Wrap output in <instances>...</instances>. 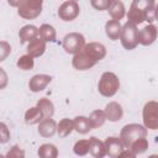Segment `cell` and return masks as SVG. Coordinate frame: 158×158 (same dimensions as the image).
I'll return each instance as SVG.
<instances>
[{
	"mask_svg": "<svg viewBox=\"0 0 158 158\" xmlns=\"http://www.w3.org/2000/svg\"><path fill=\"white\" fill-rule=\"evenodd\" d=\"M127 20L135 25H139L143 21L153 23L156 20V0H132Z\"/></svg>",
	"mask_w": 158,
	"mask_h": 158,
	"instance_id": "cell-1",
	"label": "cell"
},
{
	"mask_svg": "<svg viewBox=\"0 0 158 158\" xmlns=\"http://www.w3.org/2000/svg\"><path fill=\"white\" fill-rule=\"evenodd\" d=\"M120 89V79L112 72H104L98 83L99 93L105 98H112Z\"/></svg>",
	"mask_w": 158,
	"mask_h": 158,
	"instance_id": "cell-2",
	"label": "cell"
},
{
	"mask_svg": "<svg viewBox=\"0 0 158 158\" xmlns=\"http://www.w3.org/2000/svg\"><path fill=\"white\" fill-rule=\"evenodd\" d=\"M142 137H147V128L139 123H128L121 128L118 138L121 139L123 147L128 148L133 141Z\"/></svg>",
	"mask_w": 158,
	"mask_h": 158,
	"instance_id": "cell-3",
	"label": "cell"
},
{
	"mask_svg": "<svg viewBox=\"0 0 158 158\" xmlns=\"http://www.w3.org/2000/svg\"><path fill=\"white\" fill-rule=\"evenodd\" d=\"M118 40L121 41V44L125 49L132 51L138 46V30L137 25L127 21L122 27L120 32Z\"/></svg>",
	"mask_w": 158,
	"mask_h": 158,
	"instance_id": "cell-4",
	"label": "cell"
},
{
	"mask_svg": "<svg viewBox=\"0 0 158 158\" xmlns=\"http://www.w3.org/2000/svg\"><path fill=\"white\" fill-rule=\"evenodd\" d=\"M43 0H22L17 6V14L25 20H33L42 12Z\"/></svg>",
	"mask_w": 158,
	"mask_h": 158,
	"instance_id": "cell-5",
	"label": "cell"
},
{
	"mask_svg": "<svg viewBox=\"0 0 158 158\" xmlns=\"http://www.w3.org/2000/svg\"><path fill=\"white\" fill-rule=\"evenodd\" d=\"M142 117L146 128L152 131L158 130V102L154 100L146 102L142 110Z\"/></svg>",
	"mask_w": 158,
	"mask_h": 158,
	"instance_id": "cell-6",
	"label": "cell"
},
{
	"mask_svg": "<svg viewBox=\"0 0 158 158\" xmlns=\"http://www.w3.org/2000/svg\"><path fill=\"white\" fill-rule=\"evenodd\" d=\"M85 44V37L79 32H70L63 37L62 47L69 54L78 53Z\"/></svg>",
	"mask_w": 158,
	"mask_h": 158,
	"instance_id": "cell-7",
	"label": "cell"
},
{
	"mask_svg": "<svg viewBox=\"0 0 158 158\" xmlns=\"http://www.w3.org/2000/svg\"><path fill=\"white\" fill-rule=\"evenodd\" d=\"M58 17L62 20V21H65V22H69V21H73L75 20L79 14H80V7H79V4L74 0H68V1H64L59 7H58Z\"/></svg>",
	"mask_w": 158,
	"mask_h": 158,
	"instance_id": "cell-8",
	"label": "cell"
},
{
	"mask_svg": "<svg viewBox=\"0 0 158 158\" xmlns=\"http://www.w3.org/2000/svg\"><path fill=\"white\" fill-rule=\"evenodd\" d=\"M96 63H98V62H96L90 54H88L83 48H81L78 53L73 54L72 65H73V68L77 69V70H88V69L93 68Z\"/></svg>",
	"mask_w": 158,
	"mask_h": 158,
	"instance_id": "cell-9",
	"label": "cell"
},
{
	"mask_svg": "<svg viewBox=\"0 0 158 158\" xmlns=\"http://www.w3.org/2000/svg\"><path fill=\"white\" fill-rule=\"evenodd\" d=\"M157 40V27L153 23L144 26L138 31V43L142 46H151Z\"/></svg>",
	"mask_w": 158,
	"mask_h": 158,
	"instance_id": "cell-10",
	"label": "cell"
},
{
	"mask_svg": "<svg viewBox=\"0 0 158 158\" xmlns=\"http://www.w3.org/2000/svg\"><path fill=\"white\" fill-rule=\"evenodd\" d=\"M104 146H105L106 156H109L111 158H117L120 156V153L122 152V149L125 148L121 139L118 137H115V136L107 137L104 141Z\"/></svg>",
	"mask_w": 158,
	"mask_h": 158,
	"instance_id": "cell-11",
	"label": "cell"
},
{
	"mask_svg": "<svg viewBox=\"0 0 158 158\" xmlns=\"http://www.w3.org/2000/svg\"><path fill=\"white\" fill-rule=\"evenodd\" d=\"M52 81V77L48 74H36L28 81V88L32 93H40Z\"/></svg>",
	"mask_w": 158,
	"mask_h": 158,
	"instance_id": "cell-12",
	"label": "cell"
},
{
	"mask_svg": "<svg viewBox=\"0 0 158 158\" xmlns=\"http://www.w3.org/2000/svg\"><path fill=\"white\" fill-rule=\"evenodd\" d=\"M104 114H105L106 120H109L110 122H117L123 116V109H122L121 104H118L117 101H110L105 106Z\"/></svg>",
	"mask_w": 158,
	"mask_h": 158,
	"instance_id": "cell-13",
	"label": "cell"
},
{
	"mask_svg": "<svg viewBox=\"0 0 158 158\" xmlns=\"http://www.w3.org/2000/svg\"><path fill=\"white\" fill-rule=\"evenodd\" d=\"M83 49L90 54L98 63L105 58L106 56V48L102 43H99V42H89V43H85Z\"/></svg>",
	"mask_w": 158,
	"mask_h": 158,
	"instance_id": "cell-14",
	"label": "cell"
},
{
	"mask_svg": "<svg viewBox=\"0 0 158 158\" xmlns=\"http://www.w3.org/2000/svg\"><path fill=\"white\" fill-rule=\"evenodd\" d=\"M57 132V122L51 117V118H42L38 122V133L40 136L44 138H49L54 136Z\"/></svg>",
	"mask_w": 158,
	"mask_h": 158,
	"instance_id": "cell-15",
	"label": "cell"
},
{
	"mask_svg": "<svg viewBox=\"0 0 158 158\" xmlns=\"http://www.w3.org/2000/svg\"><path fill=\"white\" fill-rule=\"evenodd\" d=\"M46 43H47V42H44L41 37L33 38V40L30 41L28 44H27V48H26L27 54L31 56L32 58H38V57H41V56L44 53V51H46Z\"/></svg>",
	"mask_w": 158,
	"mask_h": 158,
	"instance_id": "cell-16",
	"label": "cell"
},
{
	"mask_svg": "<svg viewBox=\"0 0 158 158\" xmlns=\"http://www.w3.org/2000/svg\"><path fill=\"white\" fill-rule=\"evenodd\" d=\"M89 153L95 158H102L104 156H106L104 142L94 136L90 137L89 138Z\"/></svg>",
	"mask_w": 158,
	"mask_h": 158,
	"instance_id": "cell-17",
	"label": "cell"
},
{
	"mask_svg": "<svg viewBox=\"0 0 158 158\" xmlns=\"http://www.w3.org/2000/svg\"><path fill=\"white\" fill-rule=\"evenodd\" d=\"M38 37V28L33 25H25L19 31V38L21 43H26Z\"/></svg>",
	"mask_w": 158,
	"mask_h": 158,
	"instance_id": "cell-18",
	"label": "cell"
},
{
	"mask_svg": "<svg viewBox=\"0 0 158 158\" xmlns=\"http://www.w3.org/2000/svg\"><path fill=\"white\" fill-rule=\"evenodd\" d=\"M107 11H109V15L111 16V19L117 20V21H120L126 15V9H125V5L121 0H112Z\"/></svg>",
	"mask_w": 158,
	"mask_h": 158,
	"instance_id": "cell-19",
	"label": "cell"
},
{
	"mask_svg": "<svg viewBox=\"0 0 158 158\" xmlns=\"http://www.w3.org/2000/svg\"><path fill=\"white\" fill-rule=\"evenodd\" d=\"M121 23L117 20H109L105 23V33L106 36L111 40V41H116L120 37V32H121Z\"/></svg>",
	"mask_w": 158,
	"mask_h": 158,
	"instance_id": "cell-20",
	"label": "cell"
},
{
	"mask_svg": "<svg viewBox=\"0 0 158 158\" xmlns=\"http://www.w3.org/2000/svg\"><path fill=\"white\" fill-rule=\"evenodd\" d=\"M38 36L44 41V42H54L57 37L56 28L49 25V23H43L38 28Z\"/></svg>",
	"mask_w": 158,
	"mask_h": 158,
	"instance_id": "cell-21",
	"label": "cell"
},
{
	"mask_svg": "<svg viewBox=\"0 0 158 158\" xmlns=\"http://www.w3.org/2000/svg\"><path fill=\"white\" fill-rule=\"evenodd\" d=\"M73 126H74V130L80 135H86V133H89V131L93 130L91 126H90L89 118L86 116H77V117H74Z\"/></svg>",
	"mask_w": 158,
	"mask_h": 158,
	"instance_id": "cell-22",
	"label": "cell"
},
{
	"mask_svg": "<svg viewBox=\"0 0 158 158\" xmlns=\"http://www.w3.org/2000/svg\"><path fill=\"white\" fill-rule=\"evenodd\" d=\"M36 106H38L40 110L42 111L43 118H51V117H53V115H54V105H53V102L49 99L41 98L37 101V105Z\"/></svg>",
	"mask_w": 158,
	"mask_h": 158,
	"instance_id": "cell-23",
	"label": "cell"
},
{
	"mask_svg": "<svg viewBox=\"0 0 158 158\" xmlns=\"http://www.w3.org/2000/svg\"><path fill=\"white\" fill-rule=\"evenodd\" d=\"M73 131H74V126H73V120H70V118H67V117L62 118L57 123V133L60 138L69 136Z\"/></svg>",
	"mask_w": 158,
	"mask_h": 158,
	"instance_id": "cell-24",
	"label": "cell"
},
{
	"mask_svg": "<svg viewBox=\"0 0 158 158\" xmlns=\"http://www.w3.org/2000/svg\"><path fill=\"white\" fill-rule=\"evenodd\" d=\"M42 118H43V115L38 106L30 107L25 112V122L27 125H37Z\"/></svg>",
	"mask_w": 158,
	"mask_h": 158,
	"instance_id": "cell-25",
	"label": "cell"
},
{
	"mask_svg": "<svg viewBox=\"0 0 158 158\" xmlns=\"http://www.w3.org/2000/svg\"><path fill=\"white\" fill-rule=\"evenodd\" d=\"M37 154L41 158H57L58 157V149L52 143H43L40 146Z\"/></svg>",
	"mask_w": 158,
	"mask_h": 158,
	"instance_id": "cell-26",
	"label": "cell"
},
{
	"mask_svg": "<svg viewBox=\"0 0 158 158\" xmlns=\"http://www.w3.org/2000/svg\"><path fill=\"white\" fill-rule=\"evenodd\" d=\"M89 122H90V126L91 128H99L101 127L105 121H106V117H105V114H104V110H94L91 111V114L89 115Z\"/></svg>",
	"mask_w": 158,
	"mask_h": 158,
	"instance_id": "cell-27",
	"label": "cell"
},
{
	"mask_svg": "<svg viewBox=\"0 0 158 158\" xmlns=\"http://www.w3.org/2000/svg\"><path fill=\"white\" fill-rule=\"evenodd\" d=\"M148 141H147V138L146 137H142V138H138V139H136V141H133L131 144H130V147H128V149H131V152L135 154V156H138V154H143L147 149H148Z\"/></svg>",
	"mask_w": 158,
	"mask_h": 158,
	"instance_id": "cell-28",
	"label": "cell"
},
{
	"mask_svg": "<svg viewBox=\"0 0 158 158\" xmlns=\"http://www.w3.org/2000/svg\"><path fill=\"white\" fill-rule=\"evenodd\" d=\"M73 152L79 157L86 156L89 153V139H79V141H77L74 147H73Z\"/></svg>",
	"mask_w": 158,
	"mask_h": 158,
	"instance_id": "cell-29",
	"label": "cell"
},
{
	"mask_svg": "<svg viewBox=\"0 0 158 158\" xmlns=\"http://www.w3.org/2000/svg\"><path fill=\"white\" fill-rule=\"evenodd\" d=\"M16 65H17L21 70H31V69L33 68V65H35V60H33V58H32L31 56L23 54V56H21V57L17 59Z\"/></svg>",
	"mask_w": 158,
	"mask_h": 158,
	"instance_id": "cell-30",
	"label": "cell"
},
{
	"mask_svg": "<svg viewBox=\"0 0 158 158\" xmlns=\"http://www.w3.org/2000/svg\"><path fill=\"white\" fill-rule=\"evenodd\" d=\"M112 0H90V5L98 11H105L111 5Z\"/></svg>",
	"mask_w": 158,
	"mask_h": 158,
	"instance_id": "cell-31",
	"label": "cell"
},
{
	"mask_svg": "<svg viewBox=\"0 0 158 158\" xmlns=\"http://www.w3.org/2000/svg\"><path fill=\"white\" fill-rule=\"evenodd\" d=\"M11 53V46L6 41H0V62H4Z\"/></svg>",
	"mask_w": 158,
	"mask_h": 158,
	"instance_id": "cell-32",
	"label": "cell"
},
{
	"mask_svg": "<svg viewBox=\"0 0 158 158\" xmlns=\"http://www.w3.org/2000/svg\"><path fill=\"white\" fill-rule=\"evenodd\" d=\"M6 157L7 158H23L25 157V151L21 149L17 144L12 146L10 148V151L6 153Z\"/></svg>",
	"mask_w": 158,
	"mask_h": 158,
	"instance_id": "cell-33",
	"label": "cell"
},
{
	"mask_svg": "<svg viewBox=\"0 0 158 158\" xmlns=\"http://www.w3.org/2000/svg\"><path fill=\"white\" fill-rule=\"evenodd\" d=\"M9 139H10V130L4 122H0V143H6L9 142Z\"/></svg>",
	"mask_w": 158,
	"mask_h": 158,
	"instance_id": "cell-34",
	"label": "cell"
},
{
	"mask_svg": "<svg viewBox=\"0 0 158 158\" xmlns=\"http://www.w3.org/2000/svg\"><path fill=\"white\" fill-rule=\"evenodd\" d=\"M9 84V77H7V73L5 72L4 68L0 67V90L5 89Z\"/></svg>",
	"mask_w": 158,
	"mask_h": 158,
	"instance_id": "cell-35",
	"label": "cell"
},
{
	"mask_svg": "<svg viewBox=\"0 0 158 158\" xmlns=\"http://www.w3.org/2000/svg\"><path fill=\"white\" fill-rule=\"evenodd\" d=\"M21 1H22V0H7V4H9L10 6H12V7H17Z\"/></svg>",
	"mask_w": 158,
	"mask_h": 158,
	"instance_id": "cell-36",
	"label": "cell"
},
{
	"mask_svg": "<svg viewBox=\"0 0 158 158\" xmlns=\"http://www.w3.org/2000/svg\"><path fill=\"white\" fill-rule=\"evenodd\" d=\"M74 1H78V0H74Z\"/></svg>",
	"mask_w": 158,
	"mask_h": 158,
	"instance_id": "cell-37",
	"label": "cell"
},
{
	"mask_svg": "<svg viewBox=\"0 0 158 158\" xmlns=\"http://www.w3.org/2000/svg\"><path fill=\"white\" fill-rule=\"evenodd\" d=\"M0 157H1V154H0Z\"/></svg>",
	"mask_w": 158,
	"mask_h": 158,
	"instance_id": "cell-38",
	"label": "cell"
}]
</instances>
